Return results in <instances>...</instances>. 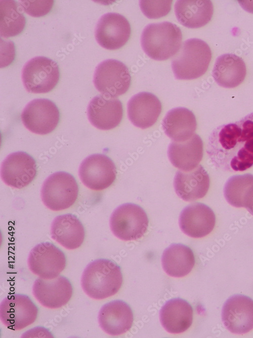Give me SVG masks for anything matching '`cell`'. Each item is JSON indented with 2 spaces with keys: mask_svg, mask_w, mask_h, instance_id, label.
<instances>
[{
  "mask_svg": "<svg viewBox=\"0 0 253 338\" xmlns=\"http://www.w3.org/2000/svg\"><path fill=\"white\" fill-rule=\"evenodd\" d=\"M207 152L221 169L243 171L253 166V112L212 133Z\"/></svg>",
  "mask_w": 253,
  "mask_h": 338,
  "instance_id": "1",
  "label": "cell"
},
{
  "mask_svg": "<svg viewBox=\"0 0 253 338\" xmlns=\"http://www.w3.org/2000/svg\"><path fill=\"white\" fill-rule=\"evenodd\" d=\"M122 283L120 267L112 260L99 258L90 262L81 278L83 291L91 298L102 299L116 294Z\"/></svg>",
  "mask_w": 253,
  "mask_h": 338,
  "instance_id": "2",
  "label": "cell"
},
{
  "mask_svg": "<svg viewBox=\"0 0 253 338\" xmlns=\"http://www.w3.org/2000/svg\"><path fill=\"white\" fill-rule=\"evenodd\" d=\"M182 41L180 28L167 21L147 25L141 37L144 52L151 58L160 61L167 60L177 53Z\"/></svg>",
  "mask_w": 253,
  "mask_h": 338,
  "instance_id": "3",
  "label": "cell"
},
{
  "mask_svg": "<svg viewBox=\"0 0 253 338\" xmlns=\"http://www.w3.org/2000/svg\"><path fill=\"white\" fill-rule=\"evenodd\" d=\"M212 58V51L204 41L196 38L185 41L172 61L178 80H192L204 74Z\"/></svg>",
  "mask_w": 253,
  "mask_h": 338,
  "instance_id": "4",
  "label": "cell"
},
{
  "mask_svg": "<svg viewBox=\"0 0 253 338\" xmlns=\"http://www.w3.org/2000/svg\"><path fill=\"white\" fill-rule=\"evenodd\" d=\"M78 185L74 176L64 171L54 173L45 181L41 190L43 203L53 211L69 208L78 195Z\"/></svg>",
  "mask_w": 253,
  "mask_h": 338,
  "instance_id": "5",
  "label": "cell"
},
{
  "mask_svg": "<svg viewBox=\"0 0 253 338\" xmlns=\"http://www.w3.org/2000/svg\"><path fill=\"white\" fill-rule=\"evenodd\" d=\"M149 220L145 210L140 206L126 203L112 213L110 226L113 234L125 241L141 238L147 232Z\"/></svg>",
  "mask_w": 253,
  "mask_h": 338,
  "instance_id": "6",
  "label": "cell"
},
{
  "mask_svg": "<svg viewBox=\"0 0 253 338\" xmlns=\"http://www.w3.org/2000/svg\"><path fill=\"white\" fill-rule=\"evenodd\" d=\"M22 79L26 90L33 93H46L52 91L60 79L56 62L46 57L32 58L24 66Z\"/></svg>",
  "mask_w": 253,
  "mask_h": 338,
  "instance_id": "7",
  "label": "cell"
},
{
  "mask_svg": "<svg viewBox=\"0 0 253 338\" xmlns=\"http://www.w3.org/2000/svg\"><path fill=\"white\" fill-rule=\"evenodd\" d=\"M93 81L96 88L102 94L115 97L128 90L131 77L128 68L122 62L107 59L96 67Z\"/></svg>",
  "mask_w": 253,
  "mask_h": 338,
  "instance_id": "8",
  "label": "cell"
},
{
  "mask_svg": "<svg viewBox=\"0 0 253 338\" xmlns=\"http://www.w3.org/2000/svg\"><path fill=\"white\" fill-rule=\"evenodd\" d=\"M29 270L39 277L54 279L58 276L66 266L64 252L54 244L41 242L30 251L28 258Z\"/></svg>",
  "mask_w": 253,
  "mask_h": 338,
  "instance_id": "9",
  "label": "cell"
},
{
  "mask_svg": "<svg viewBox=\"0 0 253 338\" xmlns=\"http://www.w3.org/2000/svg\"><path fill=\"white\" fill-rule=\"evenodd\" d=\"M38 309L26 295H8L1 302L0 317L8 328L18 330L32 324L36 319Z\"/></svg>",
  "mask_w": 253,
  "mask_h": 338,
  "instance_id": "10",
  "label": "cell"
},
{
  "mask_svg": "<svg viewBox=\"0 0 253 338\" xmlns=\"http://www.w3.org/2000/svg\"><path fill=\"white\" fill-rule=\"evenodd\" d=\"M23 125L31 132L41 135L52 132L60 120L58 107L51 100L35 99L25 106L21 114Z\"/></svg>",
  "mask_w": 253,
  "mask_h": 338,
  "instance_id": "11",
  "label": "cell"
},
{
  "mask_svg": "<svg viewBox=\"0 0 253 338\" xmlns=\"http://www.w3.org/2000/svg\"><path fill=\"white\" fill-rule=\"evenodd\" d=\"M79 175L88 188L100 191L110 186L116 176L115 164L108 156L100 154L92 155L81 163Z\"/></svg>",
  "mask_w": 253,
  "mask_h": 338,
  "instance_id": "12",
  "label": "cell"
},
{
  "mask_svg": "<svg viewBox=\"0 0 253 338\" xmlns=\"http://www.w3.org/2000/svg\"><path fill=\"white\" fill-rule=\"evenodd\" d=\"M131 32L128 20L116 13H108L99 20L95 29L96 41L108 50L118 49L129 40Z\"/></svg>",
  "mask_w": 253,
  "mask_h": 338,
  "instance_id": "13",
  "label": "cell"
},
{
  "mask_svg": "<svg viewBox=\"0 0 253 338\" xmlns=\"http://www.w3.org/2000/svg\"><path fill=\"white\" fill-rule=\"evenodd\" d=\"M222 319L232 333L244 334L253 328V300L242 294L230 296L224 303Z\"/></svg>",
  "mask_w": 253,
  "mask_h": 338,
  "instance_id": "14",
  "label": "cell"
},
{
  "mask_svg": "<svg viewBox=\"0 0 253 338\" xmlns=\"http://www.w3.org/2000/svg\"><path fill=\"white\" fill-rule=\"evenodd\" d=\"M1 172L6 184L21 189L28 185L36 176V162L26 152H15L8 156L3 161Z\"/></svg>",
  "mask_w": 253,
  "mask_h": 338,
  "instance_id": "15",
  "label": "cell"
},
{
  "mask_svg": "<svg viewBox=\"0 0 253 338\" xmlns=\"http://www.w3.org/2000/svg\"><path fill=\"white\" fill-rule=\"evenodd\" d=\"M32 293L44 307L57 309L65 305L70 301L73 288L70 281L62 275L51 279L39 277L33 283Z\"/></svg>",
  "mask_w": 253,
  "mask_h": 338,
  "instance_id": "16",
  "label": "cell"
},
{
  "mask_svg": "<svg viewBox=\"0 0 253 338\" xmlns=\"http://www.w3.org/2000/svg\"><path fill=\"white\" fill-rule=\"evenodd\" d=\"M88 116L95 127L101 130H110L118 126L122 120V104L117 98L98 95L88 105Z\"/></svg>",
  "mask_w": 253,
  "mask_h": 338,
  "instance_id": "17",
  "label": "cell"
},
{
  "mask_svg": "<svg viewBox=\"0 0 253 338\" xmlns=\"http://www.w3.org/2000/svg\"><path fill=\"white\" fill-rule=\"evenodd\" d=\"M216 223V216L206 205L196 203L185 207L181 213L179 224L181 230L193 238H201L209 234Z\"/></svg>",
  "mask_w": 253,
  "mask_h": 338,
  "instance_id": "18",
  "label": "cell"
},
{
  "mask_svg": "<svg viewBox=\"0 0 253 338\" xmlns=\"http://www.w3.org/2000/svg\"><path fill=\"white\" fill-rule=\"evenodd\" d=\"M98 320L100 327L105 332L111 335H118L132 327L134 316L128 304L121 300H114L102 307Z\"/></svg>",
  "mask_w": 253,
  "mask_h": 338,
  "instance_id": "19",
  "label": "cell"
},
{
  "mask_svg": "<svg viewBox=\"0 0 253 338\" xmlns=\"http://www.w3.org/2000/svg\"><path fill=\"white\" fill-rule=\"evenodd\" d=\"M209 177L200 165L189 171H178L174 185L178 196L186 201H193L205 196L209 187Z\"/></svg>",
  "mask_w": 253,
  "mask_h": 338,
  "instance_id": "20",
  "label": "cell"
},
{
  "mask_svg": "<svg viewBox=\"0 0 253 338\" xmlns=\"http://www.w3.org/2000/svg\"><path fill=\"white\" fill-rule=\"evenodd\" d=\"M161 108V102L155 95L140 92L133 96L128 103V117L136 127L146 129L156 123Z\"/></svg>",
  "mask_w": 253,
  "mask_h": 338,
  "instance_id": "21",
  "label": "cell"
},
{
  "mask_svg": "<svg viewBox=\"0 0 253 338\" xmlns=\"http://www.w3.org/2000/svg\"><path fill=\"white\" fill-rule=\"evenodd\" d=\"M203 142L200 137L194 134L184 141L172 142L167 154L171 163L184 171H189L198 166L203 157Z\"/></svg>",
  "mask_w": 253,
  "mask_h": 338,
  "instance_id": "22",
  "label": "cell"
},
{
  "mask_svg": "<svg viewBox=\"0 0 253 338\" xmlns=\"http://www.w3.org/2000/svg\"><path fill=\"white\" fill-rule=\"evenodd\" d=\"M52 239L68 249L79 247L85 237L83 224L77 217L68 213L56 217L51 224Z\"/></svg>",
  "mask_w": 253,
  "mask_h": 338,
  "instance_id": "23",
  "label": "cell"
},
{
  "mask_svg": "<svg viewBox=\"0 0 253 338\" xmlns=\"http://www.w3.org/2000/svg\"><path fill=\"white\" fill-rule=\"evenodd\" d=\"M246 74L245 62L232 53L223 54L217 58L212 71L215 82L227 88L236 87L244 81Z\"/></svg>",
  "mask_w": 253,
  "mask_h": 338,
  "instance_id": "24",
  "label": "cell"
},
{
  "mask_svg": "<svg viewBox=\"0 0 253 338\" xmlns=\"http://www.w3.org/2000/svg\"><path fill=\"white\" fill-rule=\"evenodd\" d=\"M160 320L162 326L168 332H183L192 323V307L182 298L171 299L161 309Z\"/></svg>",
  "mask_w": 253,
  "mask_h": 338,
  "instance_id": "25",
  "label": "cell"
},
{
  "mask_svg": "<svg viewBox=\"0 0 253 338\" xmlns=\"http://www.w3.org/2000/svg\"><path fill=\"white\" fill-rule=\"evenodd\" d=\"M175 12L182 25L191 28L201 27L211 20L214 13L212 1L209 0L177 1Z\"/></svg>",
  "mask_w": 253,
  "mask_h": 338,
  "instance_id": "26",
  "label": "cell"
},
{
  "mask_svg": "<svg viewBox=\"0 0 253 338\" xmlns=\"http://www.w3.org/2000/svg\"><path fill=\"white\" fill-rule=\"evenodd\" d=\"M165 134L175 141H184L194 133L197 122L194 114L185 107H177L170 110L162 122Z\"/></svg>",
  "mask_w": 253,
  "mask_h": 338,
  "instance_id": "27",
  "label": "cell"
},
{
  "mask_svg": "<svg viewBox=\"0 0 253 338\" xmlns=\"http://www.w3.org/2000/svg\"><path fill=\"white\" fill-rule=\"evenodd\" d=\"M195 257L192 249L182 244H173L164 251L161 259L164 271L175 277L188 274L195 265Z\"/></svg>",
  "mask_w": 253,
  "mask_h": 338,
  "instance_id": "28",
  "label": "cell"
},
{
  "mask_svg": "<svg viewBox=\"0 0 253 338\" xmlns=\"http://www.w3.org/2000/svg\"><path fill=\"white\" fill-rule=\"evenodd\" d=\"M1 35L5 37L16 36L24 29L26 18L23 9L16 1H1Z\"/></svg>",
  "mask_w": 253,
  "mask_h": 338,
  "instance_id": "29",
  "label": "cell"
},
{
  "mask_svg": "<svg viewBox=\"0 0 253 338\" xmlns=\"http://www.w3.org/2000/svg\"><path fill=\"white\" fill-rule=\"evenodd\" d=\"M252 185L253 175L251 174L233 176L225 184V197L230 205L244 207L245 196Z\"/></svg>",
  "mask_w": 253,
  "mask_h": 338,
  "instance_id": "30",
  "label": "cell"
},
{
  "mask_svg": "<svg viewBox=\"0 0 253 338\" xmlns=\"http://www.w3.org/2000/svg\"><path fill=\"white\" fill-rule=\"evenodd\" d=\"M172 1H140V7L148 18L156 19L166 15L171 11Z\"/></svg>",
  "mask_w": 253,
  "mask_h": 338,
  "instance_id": "31",
  "label": "cell"
},
{
  "mask_svg": "<svg viewBox=\"0 0 253 338\" xmlns=\"http://www.w3.org/2000/svg\"><path fill=\"white\" fill-rule=\"evenodd\" d=\"M23 10L33 17H41L48 14L52 9L53 1H20Z\"/></svg>",
  "mask_w": 253,
  "mask_h": 338,
  "instance_id": "32",
  "label": "cell"
},
{
  "mask_svg": "<svg viewBox=\"0 0 253 338\" xmlns=\"http://www.w3.org/2000/svg\"><path fill=\"white\" fill-rule=\"evenodd\" d=\"M244 207L253 215V185L249 189L245 196Z\"/></svg>",
  "mask_w": 253,
  "mask_h": 338,
  "instance_id": "33",
  "label": "cell"
}]
</instances>
